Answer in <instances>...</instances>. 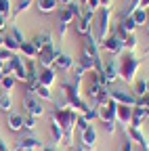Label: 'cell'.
Returning a JSON list of instances; mask_svg holds the SVG:
<instances>
[{
  "mask_svg": "<svg viewBox=\"0 0 149 151\" xmlns=\"http://www.w3.org/2000/svg\"><path fill=\"white\" fill-rule=\"evenodd\" d=\"M80 113L71 107H55L53 109V120L57 122L63 130V141L65 145H73V128H76V120Z\"/></svg>",
  "mask_w": 149,
  "mask_h": 151,
  "instance_id": "cell-1",
  "label": "cell"
},
{
  "mask_svg": "<svg viewBox=\"0 0 149 151\" xmlns=\"http://www.w3.org/2000/svg\"><path fill=\"white\" fill-rule=\"evenodd\" d=\"M120 63V78L126 82V84H135V76L139 71V67L143 65V59H139V57H135L132 52H122V57L118 59Z\"/></svg>",
  "mask_w": 149,
  "mask_h": 151,
  "instance_id": "cell-2",
  "label": "cell"
},
{
  "mask_svg": "<svg viewBox=\"0 0 149 151\" xmlns=\"http://www.w3.org/2000/svg\"><path fill=\"white\" fill-rule=\"evenodd\" d=\"M109 21H111V9H109V6H101V9L95 13V17H92L90 34L97 38L99 44L109 36Z\"/></svg>",
  "mask_w": 149,
  "mask_h": 151,
  "instance_id": "cell-3",
  "label": "cell"
},
{
  "mask_svg": "<svg viewBox=\"0 0 149 151\" xmlns=\"http://www.w3.org/2000/svg\"><path fill=\"white\" fill-rule=\"evenodd\" d=\"M97 109H99V122L103 124V128L111 134V132L116 130V122H118V103L109 97V101L105 105L97 107Z\"/></svg>",
  "mask_w": 149,
  "mask_h": 151,
  "instance_id": "cell-4",
  "label": "cell"
},
{
  "mask_svg": "<svg viewBox=\"0 0 149 151\" xmlns=\"http://www.w3.org/2000/svg\"><path fill=\"white\" fill-rule=\"evenodd\" d=\"M101 73H103V80H105L107 86L116 84L120 80V63H118V59H103Z\"/></svg>",
  "mask_w": 149,
  "mask_h": 151,
  "instance_id": "cell-5",
  "label": "cell"
},
{
  "mask_svg": "<svg viewBox=\"0 0 149 151\" xmlns=\"http://www.w3.org/2000/svg\"><path fill=\"white\" fill-rule=\"evenodd\" d=\"M21 105H23V109H25V116H34V118H42V116H44V107H42L40 99L34 97L32 92H25Z\"/></svg>",
  "mask_w": 149,
  "mask_h": 151,
  "instance_id": "cell-6",
  "label": "cell"
},
{
  "mask_svg": "<svg viewBox=\"0 0 149 151\" xmlns=\"http://www.w3.org/2000/svg\"><path fill=\"white\" fill-rule=\"evenodd\" d=\"M59 52H61V50L55 46V42H53V44H48V46H44V48L38 50L36 61H38L40 67H53V65H55V59L59 57Z\"/></svg>",
  "mask_w": 149,
  "mask_h": 151,
  "instance_id": "cell-7",
  "label": "cell"
},
{
  "mask_svg": "<svg viewBox=\"0 0 149 151\" xmlns=\"http://www.w3.org/2000/svg\"><path fill=\"white\" fill-rule=\"evenodd\" d=\"M99 46H101V50H107L109 55H114V57H120L124 52V42L120 40L116 34H109Z\"/></svg>",
  "mask_w": 149,
  "mask_h": 151,
  "instance_id": "cell-8",
  "label": "cell"
},
{
  "mask_svg": "<svg viewBox=\"0 0 149 151\" xmlns=\"http://www.w3.org/2000/svg\"><path fill=\"white\" fill-rule=\"evenodd\" d=\"M71 21H76L73 2H71V4H67V6H63V9H59V38H63V36H65L67 25H69Z\"/></svg>",
  "mask_w": 149,
  "mask_h": 151,
  "instance_id": "cell-9",
  "label": "cell"
},
{
  "mask_svg": "<svg viewBox=\"0 0 149 151\" xmlns=\"http://www.w3.org/2000/svg\"><path fill=\"white\" fill-rule=\"evenodd\" d=\"M109 97L114 99L118 105H130V107H135L137 99H139L135 92H126V90H114V92H109Z\"/></svg>",
  "mask_w": 149,
  "mask_h": 151,
  "instance_id": "cell-10",
  "label": "cell"
},
{
  "mask_svg": "<svg viewBox=\"0 0 149 151\" xmlns=\"http://www.w3.org/2000/svg\"><path fill=\"white\" fill-rule=\"evenodd\" d=\"M92 17H95V13H90V11H82V15L76 19V32L86 36L90 32V25H92Z\"/></svg>",
  "mask_w": 149,
  "mask_h": 151,
  "instance_id": "cell-11",
  "label": "cell"
},
{
  "mask_svg": "<svg viewBox=\"0 0 149 151\" xmlns=\"http://www.w3.org/2000/svg\"><path fill=\"white\" fill-rule=\"evenodd\" d=\"M38 82H40L42 86L53 88V84L57 82V71H55L53 67H40V71H38Z\"/></svg>",
  "mask_w": 149,
  "mask_h": 151,
  "instance_id": "cell-12",
  "label": "cell"
},
{
  "mask_svg": "<svg viewBox=\"0 0 149 151\" xmlns=\"http://www.w3.org/2000/svg\"><path fill=\"white\" fill-rule=\"evenodd\" d=\"M82 145L88 151H95V147H97V130L92 128V124L86 130H82Z\"/></svg>",
  "mask_w": 149,
  "mask_h": 151,
  "instance_id": "cell-13",
  "label": "cell"
},
{
  "mask_svg": "<svg viewBox=\"0 0 149 151\" xmlns=\"http://www.w3.org/2000/svg\"><path fill=\"white\" fill-rule=\"evenodd\" d=\"M38 149H42V143L34 137H25L17 141V151H38Z\"/></svg>",
  "mask_w": 149,
  "mask_h": 151,
  "instance_id": "cell-14",
  "label": "cell"
},
{
  "mask_svg": "<svg viewBox=\"0 0 149 151\" xmlns=\"http://www.w3.org/2000/svg\"><path fill=\"white\" fill-rule=\"evenodd\" d=\"M126 130V134L130 137V139H132V141H137L139 145H141V149L143 151H149V141H147V137L143 134V132H141V128H124Z\"/></svg>",
  "mask_w": 149,
  "mask_h": 151,
  "instance_id": "cell-15",
  "label": "cell"
},
{
  "mask_svg": "<svg viewBox=\"0 0 149 151\" xmlns=\"http://www.w3.org/2000/svg\"><path fill=\"white\" fill-rule=\"evenodd\" d=\"M6 128L13 130V132H19L23 128V116H21V113H15V111H9V116H6Z\"/></svg>",
  "mask_w": 149,
  "mask_h": 151,
  "instance_id": "cell-16",
  "label": "cell"
},
{
  "mask_svg": "<svg viewBox=\"0 0 149 151\" xmlns=\"http://www.w3.org/2000/svg\"><path fill=\"white\" fill-rule=\"evenodd\" d=\"M132 109L130 105H118V122L124 124V128L130 126V120H132Z\"/></svg>",
  "mask_w": 149,
  "mask_h": 151,
  "instance_id": "cell-17",
  "label": "cell"
},
{
  "mask_svg": "<svg viewBox=\"0 0 149 151\" xmlns=\"http://www.w3.org/2000/svg\"><path fill=\"white\" fill-rule=\"evenodd\" d=\"M145 118H147V109L135 105V109H132V120H130V128H141L143 122H145Z\"/></svg>",
  "mask_w": 149,
  "mask_h": 151,
  "instance_id": "cell-18",
  "label": "cell"
},
{
  "mask_svg": "<svg viewBox=\"0 0 149 151\" xmlns=\"http://www.w3.org/2000/svg\"><path fill=\"white\" fill-rule=\"evenodd\" d=\"M57 0H36V9H38L42 15H50L55 9H57Z\"/></svg>",
  "mask_w": 149,
  "mask_h": 151,
  "instance_id": "cell-19",
  "label": "cell"
},
{
  "mask_svg": "<svg viewBox=\"0 0 149 151\" xmlns=\"http://www.w3.org/2000/svg\"><path fill=\"white\" fill-rule=\"evenodd\" d=\"M55 67H57V69H61V71H67V69H71V67H73V59H71L69 55L59 52V57L55 59Z\"/></svg>",
  "mask_w": 149,
  "mask_h": 151,
  "instance_id": "cell-20",
  "label": "cell"
},
{
  "mask_svg": "<svg viewBox=\"0 0 149 151\" xmlns=\"http://www.w3.org/2000/svg\"><path fill=\"white\" fill-rule=\"evenodd\" d=\"M19 52H23L25 55V59H36L38 57V48L34 46V42L30 40H25V42H21V46H19Z\"/></svg>",
  "mask_w": 149,
  "mask_h": 151,
  "instance_id": "cell-21",
  "label": "cell"
},
{
  "mask_svg": "<svg viewBox=\"0 0 149 151\" xmlns=\"http://www.w3.org/2000/svg\"><path fill=\"white\" fill-rule=\"evenodd\" d=\"M32 42H34V46H36V48L40 50V48H44V46L53 44V36H50L48 32H44V34H38V36H36Z\"/></svg>",
  "mask_w": 149,
  "mask_h": 151,
  "instance_id": "cell-22",
  "label": "cell"
},
{
  "mask_svg": "<svg viewBox=\"0 0 149 151\" xmlns=\"http://www.w3.org/2000/svg\"><path fill=\"white\" fill-rule=\"evenodd\" d=\"M130 17L135 19V23H137V25H145V23H147V19H149V11H147V9H135Z\"/></svg>",
  "mask_w": 149,
  "mask_h": 151,
  "instance_id": "cell-23",
  "label": "cell"
},
{
  "mask_svg": "<svg viewBox=\"0 0 149 151\" xmlns=\"http://www.w3.org/2000/svg\"><path fill=\"white\" fill-rule=\"evenodd\" d=\"M34 97H38V99H44V101H55V97H53L50 88H48V86H42V84H38V88L34 90Z\"/></svg>",
  "mask_w": 149,
  "mask_h": 151,
  "instance_id": "cell-24",
  "label": "cell"
},
{
  "mask_svg": "<svg viewBox=\"0 0 149 151\" xmlns=\"http://www.w3.org/2000/svg\"><path fill=\"white\" fill-rule=\"evenodd\" d=\"M2 46H4L6 50H11L13 55H17V52H19V42H17L11 34H6V36H4V44H2Z\"/></svg>",
  "mask_w": 149,
  "mask_h": 151,
  "instance_id": "cell-25",
  "label": "cell"
},
{
  "mask_svg": "<svg viewBox=\"0 0 149 151\" xmlns=\"http://www.w3.org/2000/svg\"><path fill=\"white\" fill-rule=\"evenodd\" d=\"M11 107H13V97H11V92H0V109L9 113Z\"/></svg>",
  "mask_w": 149,
  "mask_h": 151,
  "instance_id": "cell-26",
  "label": "cell"
},
{
  "mask_svg": "<svg viewBox=\"0 0 149 151\" xmlns=\"http://www.w3.org/2000/svg\"><path fill=\"white\" fill-rule=\"evenodd\" d=\"M50 134H53L55 143H63V130H61V126L55 120H50Z\"/></svg>",
  "mask_w": 149,
  "mask_h": 151,
  "instance_id": "cell-27",
  "label": "cell"
},
{
  "mask_svg": "<svg viewBox=\"0 0 149 151\" xmlns=\"http://www.w3.org/2000/svg\"><path fill=\"white\" fill-rule=\"evenodd\" d=\"M132 92L137 94V97H143V94H147V80H135Z\"/></svg>",
  "mask_w": 149,
  "mask_h": 151,
  "instance_id": "cell-28",
  "label": "cell"
},
{
  "mask_svg": "<svg viewBox=\"0 0 149 151\" xmlns=\"http://www.w3.org/2000/svg\"><path fill=\"white\" fill-rule=\"evenodd\" d=\"M135 48H137V36H135V34H128V36L124 38V50L132 52Z\"/></svg>",
  "mask_w": 149,
  "mask_h": 151,
  "instance_id": "cell-29",
  "label": "cell"
},
{
  "mask_svg": "<svg viewBox=\"0 0 149 151\" xmlns=\"http://www.w3.org/2000/svg\"><path fill=\"white\" fill-rule=\"evenodd\" d=\"M15 84H17V80L13 78V76H4V78L0 80V88H4V92H11Z\"/></svg>",
  "mask_w": 149,
  "mask_h": 151,
  "instance_id": "cell-30",
  "label": "cell"
},
{
  "mask_svg": "<svg viewBox=\"0 0 149 151\" xmlns=\"http://www.w3.org/2000/svg\"><path fill=\"white\" fill-rule=\"evenodd\" d=\"M80 116H84V120L92 124L95 120H99V109H97V107H95V109H92V107H88L84 113H80Z\"/></svg>",
  "mask_w": 149,
  "mask_h": 151,
  "instance_id": "cell-31",
  "label": "cell"
},
{
  "mask_svg": "<svg viewBox=\"0 0 149 151\" xmlns=\"http://www.w3.org/2000/svg\"><path fill=\"white\" fill-rule=\"evenodd\" d=\"M132 139H130L128 134H126V130H124V139H122V143H120V149L118 151H132Z\"/></svg>",
  "mask_w": 149,
  "mask_h": 151,
  "instance_id": "cell-32",
  "label": "cell"
},
{
  "mask_svg": "<svg viewBox=\"0 0 149 151\" xmlns=\"http://www.w3.org/2000/svg\"><path fill=\"white\" fill-rule=\"evenodd\" d=\"M82 9H84V11H90V13H97V11L101 9V2H99V0H86Z\"/></svg>",
  "mask_w": 149,
  "mask_h": 151,
  "instance_id": "cell-33",
  "label": "cell"
},
{
  "mask_svg": "<svg viewBox=\"0 0 149 151\" xmlns=\"http://www.w3.org/2000/svg\"><path fill=\"white\" fill-rule=\"evenodd\" d=\"M9 34H11V36L15 38L17 42H19V46H21V42H25V38H23V34L19 32V27H15V25H11V27H9Z\"/></svg>",
  "mask_w": 149,
  "mask_h": 151,
  "instance_id": "cell-34",
  "label": "cell"
},
{
  "mask_svg": "<svg viewBox=\"0 0 149 151\" xmlns=\"http://www.w3.org/2000/svg\"><path fill=\"white\" fill-rule=\"evenodd\" d=\"M30 4H32V0H21V2L17 4V9L13 11V15H21L23 11H27V9H30Z\"/></svg>",
  "mask_w": 149,
  "mask_h": 151,
  "instance_id": "cell-35",
  "label": "cell"
},
{
  "mask_svg": "<svg viewBox=\"0 0 149 151\" xmlns=\"http://www.w3.org/2000/svg\"><path fill=\"white\" fill-rule=\"evenodd\" d=\"M36 120H38V118H34V116H23V128L34 130L36 128Z\"/></svg>",
  "mask_w": 149,
  "mask_h": 151,
  "instance_id": "cell-36",
  "label": "cell"
},
{
  "mask_svg": "<svg viewBox=\"0 0 149 151\" xmlns=\"http://www.w3.org/2000/svg\"><path fill=\"white\" fill-rule=\"evenodd\" d=\"M88 126H90V122H86V120H84V116H78V120H76V128L82 132V130H86Z\"/></svg>",
  "mask_w": 149,
  "mask_h": 151,
  "instance_id": "cell-37",
  "label": "cell"
},
{
  "mask_svg": "<svg viewBox=\"0 0 149 151\" xmlns=\"http://www.w3.org/2000/svg\"><path fill=\"white\" fill-rule=\"evenodd\" d=\"M0 151H9V145H6L4 139H0Z\"/></svg>",
  "mask_w": 149,
  "mask_h": 151,
  "instance_id": "cell-38",
  "label": "cell"
},
{
  "mask_svg": "<svg viewBox=\"0 0 149 151\" xmlns=\"http://www.w3.org/2000/svg\"><path fill=\"white\" fill-rule=\"evenodd\" d=\"M42 151H57V147H53V145H42Z\"/></svg>",
  "mask_w": 149,
  "mask_h": 151,
  "instance_id": "cell-39",
  "label": "cell"
},
{
  "mask_svg": "<svg viewBox=\"0 0 149 151\" xmlns=\"http://www.w3.org/2000/svg\"><path fill=\"white\" fill-rule=\"evenodd\" d=\"M57 2H59L61 6H67V4H71V2H73V0H57Z\"/></svg>",
  "mask_w": 149,
  "mask_h": 151,
  "instance_id": "cell-40",
  "label": "cell"
},
{
  "mask_svg": "<svg viewBox=\"0 0 149 151\" xmlns=\"http://www.w3.org/2000/svg\"><path fill=\"white\" fill-rule=\"evenodd\" d=\"M99 2H101V6H109V4H111V0H99Z\"/></svg>",
  "mask_w": 149,
  "mask_h": 151,
  "instance_id": "cell-41",
  "label": "cell"
},
{
  "mask_svg": "<svg viewBox=\"0 0 149 151\" xmlns=\"http://www.w3.org/2000/svg\"><path fill=\"white\" fill-rule=\"evenodd\" d=\"M2 69H4V61L0 59V71H2ZM2 73H4V71H2Z\"/></svg>",
  "mask_w": 149,
  "mask_h": 151,
  "instance_id": "cell-42",
  "label": "cell"
},
{
  "mask_svg": "<svg viewBox=\"0 0 149 151\" xmlns=\"http://www.w3.org/2000/svg\"><path fill=\"white\" fill-rule=\"evenodd\" d=\"M2 44H4V36H2V34H0V46H2Z\"/></svg>",
  "mask_w": 149,
  "mask_h": 151,
  "instance_id": "cell-43",
  "label": "cell"
},
{
  "mask_svg": "<svg viewBox=\"0 0 149 151\" xmlns=\"http://www.w3.org/2000/svg\"><path fill=\"white\" fill-rule=\"evenodd\" d=\"M76 151H84V147H76Z\"/></svg>",
  "mask_w": 149,
  "mask_h": 151,
  "instance_id": "cell-44",
  "label": "cell"
},
{
  "mask_svg": "<svg viewBox=\"0 0 149 151\" xmlns=\"http://www.w3.org/2000/svg\"><path fill=\"white\" fill-rule=\"evenodd\" d=\"M147 94H149V80H147Z\"/></svg>",
  "mask_w": 149,
  "mask_h": 151,
  "instance_id": "cell-45",
  "label": "cell"
},
{
  "mask_svg": "<svg viewBox=\"0 0 149 151\" xmlns=\"http://www.w3.org/2000/svg\"><path fill=\"white\" fill-rule=\"evenodd\" d=\"M2 78H4V73H2V71H0V80H2Z\"/></svg>",
  "mask_w": 149,
  "mask_h": 151,
  "instance_id": "cell-46",
  "label": "cell"
},
{
  "mask_svg": "<svg viewBox=\"0 0 149 151\" xmlns=\"http://www.w3.org/2000/svg\"><path fill=\"white\" fill-rule=\"evenodd\" d=\"M84 2H86V0H80V4H82V6H84Z\"/></svg>",
  "mask_w": 149,
  "mask_h": 151,
  "instance_id": "cell-47",
  "label": "cell"
},
{
  "mask_svg": "<svg viewBox=\"0 0 149 151\" xmlns=\"http://www.w3.org/2000/svg\"><path fill=\"white\" fill-rule=\"evenodd\" d=\"M145 25H147V29H149V19H147V23H145Z\"/></svg>",
  "mask_w": 149,
  "mask_h": 151,
  "instance_id": "cell-48",
  "label": "cell"
},
{
  "mask_svg": "<svg viewBox=\"0 0 149 151\" xmlns=\"http://www.w3.org/2000/svg\"><path fill=\"white\" fill-rule=\"evenodd\" d=\"M147 118H149V109H147Z\"/></svg>",
  "mask_w": 149,
  "mask_h": 151,
  "instance_id": "cell-49",
  "label": "cell"
},
{
  "mask_svg": "<svg viewBox=\"0 0 149 151\" xmlns=\"http://www.w3.org/2000/svg\"><path fill=\"white\" fill-rule=\"evenodd\" d=\"M32 2H34V0H32Z\"/></svg>",
  "mask_w": 149,
  "mask_h": 151,
  "instance_id": "cell-50",
  "label": "cell"
},
{
  "mask_svg": "<svg viewBox=\"0 0 149 151\" xmlns=\"http://www.w3.org/2000/svg\"><path fill=\"white\" fill-rule=\"evenodd\" d=\"M147 11H149V9H147Z\"/></svg>",
  "mask_w": 149,
  "mask_h": 151,
  "instance_id": "cell-51",
  "label": "cell"
}]
</instances>
